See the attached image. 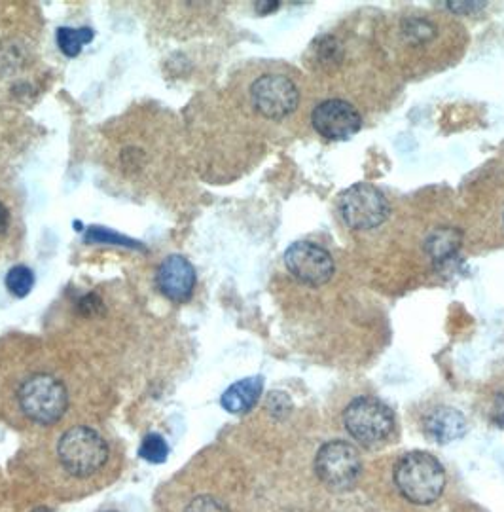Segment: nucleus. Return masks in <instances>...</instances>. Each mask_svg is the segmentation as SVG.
Listing matches in <instances>:
<instances>
[{
    "label": "nucleus",
    "mask_w": 504,
    "mask_h": 512,
    "mask_svg": "<svg viewBox=\"0 0 504 512\" xmlns=\"http://www.w3.org/2000/svg\"><path fill=\"white\" fill-rule=\"evenodd\" d=\"M395 484L408 501L431 505L446 486V473L440 461L427 452H410L396 461Z\"/></svg>",
    "instance_id": "nucleus-1"
},
{
    "label": "nucleus",
    "mask_w": 504,
    "mask_h": 512,
    "mask_svg": "<svg viewBox=\"0 0 504 512\" xmlns=\"http://www.w3.org/2000/svg\"><path fill=\"white\" fill-rule=\"evenodd\" d=\"M57 456L67 473L78 478L95 475L105 467L108 446L105 439L90 427H72L57 444Z\"/></svg>",
    "instance_id": "nucleus-2"
},
{
    "label": "nucleus",
    "mask_w": 504,
    "mask_h": 512,
    "mask_svg": "<svg viewBox=\"0 0 504 512\" xmlns=\"http://www.w3.org/2000/svg\"><path fill=\"white\" fill-rule=\"evenodd\" d=\"M343 425L353 439L374 446L395 431V412L376 397H357L343 410Z\"/></svg>",
    "instance_id": "nucleus-3"
},
{
    "label": "nucleus",
    "mask_w": 504,
    "mask_h": 512,
    "mask_svg": "<svg viewBox=\"0 0 504 512\" xmlns=\"http://www.w3.org/2000/svg\"><path fill=\"white\" fill-rule=\"evenodd\" d=\"M18 397L25 416L42 425L55 423L69 406L65 385L50 374H35L29 378L19 387Z\"/></svg>",
    "instance_id": "nucleus-4"
},
{
    "label": "nucleus",
    "mask_w": 504,
    "mask_h": 512,
    "mask_svg": "<svg viewBox=\"0 0 504 512\" xmlns=\"http://www.w3.org/2000/svg\"><path fill=\"white\" fill-rule=\"evenodd\" d=\"M315 471L332 492H349L359 482L362 471L359 452L345 440H330L317 454Z\"/></svg>",
    "instance_id": "nucleus-5"
},
{
    "label": "nucleus",
    "mask_w": 504,
    "mask_h": 512,
    "mask_svg": "<svg viewBox=\"0 0 504 512\" xmlns=\"http://www.w3.org/2000/svg\"><path fill=\"white\" fill-rule=\"evenodd\" d=\"M338 209L351 230H374L389 217V202L374 184L359 183L340 196Z\"/></svg>",
    "instance_id": "nucleus-6"
},
{
    "label": "nucleus",
    "mask_w": 504,
    "mask_h": 512,
    "mask_svg": "<svg viewBox=\"0 0 504 512\" xmlns=\"http://www.w3.org/2000/svg\"><path fill=\"white\" fill-rule=\"evenodd\" d=\"M254 109L270 120H283L290 116L300 101L296 84L285 74H264L251 88Z\"/></svg>",
    "instance_id": "nucleus-7"
},
{
    "label": "nucleus",
    "mask_w": 504,
    "mask_h": 512,
    "mask_svg": "<svg viewBox=\"0 0 504 512\" xmlns=\"http://www.w3.org/2000/svg\"><path fill=\"white\" fill-rule=\"evenodd\" d=\"M285 266L300 283L309 287H323L336 272L330 253L313 241H296L285 253Z\"/></svg>",
    "instance_id": "nucleus-8"
},
{
    "label": "nucleus",
    "mask_w": 504,
    "mask_h": 512,
    "mask_svg": "<svg viewBox=\"0 0 504 512\" xmlns=\"http://www.w3.org/2000/svg\"><path fill=\"white\" fill-rule=\"evenodd\" d=\"M311 124L328 141H345L359 133L362 118L359 110L343 99H326L311 112Z\"/></svg>",
    "instance_id": "nucleus-9"
},
{
    "label": "nucleus",
    "mask_w": 504,
    "mask_h": 512,
    "mask_svg": "<svg viewBox=\"0 0 504 512\" xmlns=\"http://www.w3.org/2000/svg\"><path fill=\"white\" fill-rule=\"evenodd\" d=\"M196 281L194 266L180 255L167 256L156 274L158 289L173 302L188 300L194 294Z\"/></svg>",
    "instance_id": "nucleus-10"
},
{
    "label": "nucleus",
    "mask_w": 504,
    "mask_h": 512,
    "mask_svg": "<svg viewBox=\"0 0 504 512\" xmlns=\"http://www.w3.org/2000/svg\"><path fill=\"white\" fill-rule=\"evenodd\" d=\"M425 431L434 442L448 444L467 433V420L455 408H438L425 421Z\"/></svg>",
    "instance_id": "nucleus-11"
},
{
    "label": "nucleus",
    "mask_w": 504,
    "mask_h": 512,
    "mask_svg": "<svg viewBox=\"0 0 504 512\" xmlns=\"http://www.w3.org/2000/svg\"><path fill=\"white\" fill-rule=\"evenodd\" d=\"M264 389V380L260 376H252L239 380L234 385H230L224 395H222V406L224 410L232 414H245L249 412L254 404L258 403L260 395Z\"/></svg>",
    "instance_id": "nucleus-12"
},
{
    "label": "nucleus",
    "mask_w": 504,
    "mask_h": 512,
    "mask_svg": "<svg viewBox=\"0 0 504 512\" xmlns=\"http://www.w3.org/2000/svg\"><path fill=\"white\" fill-rule=\"evenodd\" d=\"M93 38V31L90 27H82V29H71V27H59L57 29V44L59 50L67 57H76L82 52V48L86 44H90Z\"/></svg>",
    "instance_id": "nucleus-13"
},
{
    "label": "nucleus",
    "mask_w": 504,
    "mask_h": 512,
    "mask_svg": "<svg viewBox=\"0 0 504 512\" xmlns=\"http://www.w3.org/2000/svg\"><path fill=\"white\" fill-rule=\"evenodd\" d=\"M429 253L434 262H446L448 258L455 255L459 247V232L457 230H438L429 238Z\"/></svg>",
    "instance_id": "nucleus-14"
},
{
    "label": "nucleus",
    "mask_w": 504,
    "mask_h": 512,
    "mask_svg": "<svg viewBox=\"0 0 504 512\" xmlns=\"http://www.w3.org/2000/svg\"><path fill=\"white\" fill-rule=\"evenodd\" d=\"M33 285H35V274L29 266H14L6 274V287L18 298H25L27 294L31 293Z\"/></svg>",
    "instance_id": "nucleus-15"
},
{
    "label": "nucleus",
    "mask_w": 504,
    "mask_h": 512,
    "mask_svg": "<svg viewBox=\"0 0 504 512\" xmlns=\"http://www.w3.org/2000/svg\"><path fill=\"white\" fill-rule=\"evenodd\" d=\"M139 454H141V458L144 461L158 465V463H163L167 456H169V446H167V442L163 440V437L152 433V435L144 437L143 444L139 448Z\"/></svg>",
    "instance_id": "nucleus-16"
},
{
    "label": "nucleus",
    "mask_w": 504,
    "mask_h": 512,
    "mask_svg": "<svg viewBox=\"0 0 504 512\" xmlns=\"http://www.w3.org/2000/svg\"><path fill=\"white\" fill-rule=\"evenodd\" d=\"M88 241H101V243H114V245H126V247H139V249H143V245L124 238V236L112 234L110 230H103L99 226H93V228L88 230Z\"/></svg>",
    "instance_id": "nucleus-17"
},
{
    "label": "nucleus",
    "mask_w": 504,
    "mask_h": 512,
    "mask_svg": "<svg viewBox=\"0 0 504 512\" xmlns=\"http://www.w3.org/2000/svg\"><path fill=\"white\" fill-rule=\"evenodd\" d=\"M184 512H230L228 507L211 495H199L196 497Z\"/></svg>",
    "instance_id": "nucleus-18"
},
{
    "label": "nucleus",
    "mask_w": 504,
    "mask_h": 512,
    "mask_svg": "<svg viewBox=\"0 0 504 512\" xmlns=\"http://www.w3.org/2000/svg\"><path fill=\"white\" fill-rule=\"evenodd\" d=\"M80 311L84 315H88V317L90 315H97V313L103 311V302H101V298L97 294H88V296H84L80 300Z\"/></svg>",
    "instance_id": "nucleus-19"
},
{
    "label": "nucleus",
    "mask_w": 504,
    "mask_h": 512,
    "mask_svg": "<svg viewBox=\"0 0 504 512\" xmlns=\"http://www.w3.org/2000/svg\"><path fill=\"white\" fill-rule=\"evenodd\" d=\"M446 6L451 10H470V12H474L478 8H484L486 2H446Z\"/></svg>",
    "instance_id": "nucleus-20"
},
{
    "label": "nucleus",
    "mask_w": 504,
    "mask_h": 512,
    "mask_svg": "<svg viewBox=\"0 0 504 512\" xmlns=\"http://www.w3.org/2000/svg\"><path fill=\"white\" fill-rule=\"evenodd\" d=\"M279 8V2H256V10H260V14H271Z\"/></svg>",
    "instance_id": "nucleus-21"
},
{
    "label": "nucleus",
    "mask_w": 504,
    "mask_h": 512,
    "mask_svg": "<svg viewBox=\"0 0 504 512\" xmlns=\"http://www.w3.org/2000/svg\"><path fill=\"white\" fill-rule=\"evenodd\" d=\"M8 222H10L8 209L4 207V203L0 202V234H4V232H6V228H8Z\"/></svg>",
    "instance_id": "nucleus-22"
},
{
    "label": "nucleus",
    "mask_w": 504,
    "mask_h": 512,
    "mask_svg": "<svg viewBox=\"0 0 504 512\" xmlns=\"http://www.w3.org/2000/svg\"><path fill=\"white\" fill-rule=\"evenodd\" d=\"M35 512H50V511H42V509H40V511H35Z\"/></svg>",
    "instance_id": "nucleus-23"
}]
</instances>
